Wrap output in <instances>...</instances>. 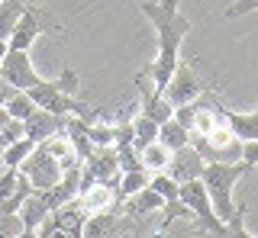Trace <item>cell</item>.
Here are the masks:
<instances>
[{"mask_svg":"<svg viewBox=\"0 0 258 238\" xmlns=\"http://www.w3.org/2000/svg\"><path fill=\"white\" fill-rule=\"evenodd\" d=\"M139 13L152 23L158 39V52L152 58V65L145 68V74L161 90L171 77V71L177 68V61H181V42L187 39L194 23L181 13V0H142Z\"/></svg>","mask_w":258,"mask_h":238,"instance_id":"6da1fadb","label":"cell"},{"mask_svg":"<svg viewBox=\"0 0 258 238\" xmlns=\"http://www.w3.org/2000/svg\"><path fill=\"white\" fill-rule=\"evenodd\" d=\"M245 174H248V168L242 161H207L204 164L200 180H204V187L210 193L213 212L226 222V225H229V222L236 219V212H239V203H232V190H236V184L245 177Z\"/></svg>","mask_w":258,"mask_h":238,"instance_id":"7a4b0ae2","label":"cell"},{"mask_svg":"<svg viewBox=\"0 0 258 238\" xmlns=\"http://www.w3.org/2000/svg\"><path fill=\"white\" fill-rule=\"evenodd\" d=\"M81 87V77L75 74L71 68H64L58 77H52V81H39L36 87H29V97L36 100V106L48 109V113H58V116H71V113H84L87 106H81V100L75 97Z\"/></svg>","mask_w":258,"mask_h":238,"instance_id":"3957f363","label":"cell"},{"mask_svg":"<svg viewBox=\"0 0 258 238\" xmlns=\"http://www.w3.org/2000/svg\"><path fill=\"white\" fill-rule=\"evenodd\" d=\"M190 145L204 155V161H242V142L226 126V119L207 132H190Z\"/></svg>","mask_w":258,"mask_h":238,"instance_id":"277c9868","label":"cell"},{"mask_svg":"<svg viewBox=\"0 0 258 238\" xmlns=\"http://www.w3.org/2000/svg\"><path fill=\"white\" fill-rule=\"evenodd\" d=\"M16 171H20L23 177L29 180L32 190H48V187H55V184L61 180V174H64L61 161H58L52 152H48L42 142H36V148L26 155V161H23Z\"/></svg>","mask_w":258,"mask_h":238,"instance_id":"5b68a950","label":"cell"},{"mask_svg":"<svg viewBox=\"0 0 258 238\" xmlns=\"http://www.w3.org/2000/svg\"><path fill=\"white\" fill-rule=\"evenodd\" d=\"M177 200L190 206V209H194V222H197V225H204L207 232H213V235H229V225H226V222L213 212L210 193H207V187H204V180H200V177H194V180H187V184H181V190H177Z\"/></svg>","mask_w":258,"mask_h":238,"instance_id":"8992f818","label":"cell"},{"mask_svg":"<svg viewBox=\"0 0 258 238\" xmlns=\"http://www.w3.org/2000/svg\"><path fill=\"white\" fill-rule=\"evenodd\" d=\"M48 29H55V33H61V23H55L52 17H48L45 10H39V7H26V13L20 17V23H16V29L10 33V39H7V45L10 49H32L36 45V39L42 36V33H48Z\"/></svg>","mask_w":258,"mask_h":238,"instance_id":"52a82bcc","label":"cell"},{"mask_svg":"<svg viewBox=\"0 0 258 238\" xmlns=\"http://www.w3.org/2000/svg\"><path fill=\"white\" fill-rule=\"evenodd\" d=\"M204 93V81L194 74V68L187 61H177V68L171 71L168 84L161 87V97H165L171 106H184V103H194Z\"/></svg>","mask_w":258,"mask_h":238,"instance_id":"ba28073f","label":"cell"},{"mask_svg":"<svg viewBox=\"0 0 258 238\" xmlns=\"http://www.w3.org/2000/svg\"><path fill=\"white\" fill-rule=\"evenodd\" d=\"M0 74H4L16 90H29V87H36L39 81H42V74L32 68L26 49H7L4 61H0Z\"/></svg>","mask_w":258,"mask_h":238,"instance_id":"9c48e42d","label":"cell"},{"mask_svg":"<svg viewBox=\"0 0 258 238\" xmlns=\"http://www.w3.org/2000/svg\"><path fill=\"white\" fill-rule=\"evenodd\" d=\"M204 155L197 152V148L190 145H184V148H177V152H171V161H168V174L177 180V184H187V180H194V177H200L204 174Z\"/></svg>","mask_w":258,"mask_h":238,"instance_id":"30bf717a","label":"cell"},{"mask_svg":"<svg viewBox=\"0 0 258 238\" xmlns=\"http://www.w3.org/2000/svg\"><path fill=\"white\" fill-rule=\"evenodd\" d=\"M78 200H81V206H84L87 212L116 209V206H119V190L113 184H100V180H94V184H87V187L78 190Z\"/></svg>","mask_w":258,"mask_h":238,"instance_id":"8fae6325","label":"cell"},{"mask_svg":"<svg viewBox=\"0 0 258 238\" xmlns=\"http://www.w3.org/2000/svg\"><path fill=\"white\" fill-rule=\"evenodd\" d=\"M23 126H26V136H29L32 142H45L48 136H55V132H61V129H64V116L48 113V109L36 106V113L23 119Z\"/></svg>","mask_w":258,"mask_h":238,"instance_id":"7c38bea8","label":"cell"},{"mask_svg":"<svg viewBox=\"0 0 258 238\" xmlns=\"http://www.w3.org/2000/svg\"><path fill=\"white\" fill-rule=\"evenodd\" d=\"M161 206H165V200L155 193L152 187H142L139 193H133V196H126V200H119L116 209L119 212H126V216H158L161 212Z\"/></svg>","mask_w":258,"mask_h":238,"instance_id":"4fadbf2b","label":"cell"},{"mask_svg":"<svg viewBox=\"0 0 258 238\" xmlns=\"http://www.w3.org/2000/svg\"><path fill=\"white\" fill-rule=\"evenodd\" d=\"M220 113H223V119H226V126L236 132L239 142H255V139H258V106L248 109V113H242V109H229V106L223 103Z\"/></svg>","mask_w":258,"mask_h":238,"instance_id":"5bb4252c","label":"cell"},{"mask_svg":"<svg viewBox=\"0 0 258 238\" xmlns=\"http://www.w3.org/2000/svg\"><path fill=\"white\" fill-rule=\"evenodd\" d=\"M48 206H45V200H42V193L39 190H32V193L23 200V206H20V219H23V225H26V235H36V228L42 225V219L48 216Z\"/></svg>","mask_w":258,"mask_h":238,"instance_id":"9a60e30c","label":"cell"},{"mask_svg":"<svg viewBox=\"0 0 258 238\" xmlns=\"http://www.w3.org/2000/svg\"><path fill=\"white\" fill-rule=\"evenodd\" d=\"M116 222H119V212H116V209L87 212V219H84V228H81V235H84V238H103V235H116Z\"/></svg>","mask_w":258,"mask_h":238,"instance_id":"2e32d148","label":"cell"},{"mask_svg":"<svg viewBox=\"0 0 258 238\" xmlns=\"http://www.w3.org/2000/svg\"><path fill=\"white\" fill-rule=\"evenodd\" d=\"M158 142L165 148H171V152H177V148H184L190 142V129H187V126H181L171 116V119H165V123L158 126Z\"/></svg>","mask_w":258,"mask_h":238,"instance_id":"e0dca14e","label":"cell"},{"mask_svg":"<svg viewBox=\"0 0 258 238\" xmlns=\"http://www.w3.org/2000/svg\"><path fill=\"white\" fill-rule=\"evenodd\" d=\"M26 7L29 0H0V39H10L20 17L26 13Z\"/></svg>","mask_w":258,"mask_h":238,"instance_id":"ac0fdd59","label":"cell"},{"mask_svg":"<svg viewBox=\"0 0 258 238\" xmlns=\"http://www.w3.org/2000/svg\"><path fill=\"white\" fill-rule=\"evenodd\" d=\"M139 161H142L145 171H165L168 161H171V148H165L155 139V142H149L145 148H139Z\"/></svg>","mask_w":258,"mask_h":238,"instance_id":"d6986e66","label":"cell"},{"mask_svg":"<svg viewBox=\"0 0 258 238\" xmlns=\"http://www.w3.org/2000/svg\"><path fill=\"white\" fill-rule=\"evenodd\" d=\"M149 177H152V171H145V168H133V171H123L119 174V200H126V196H133V193H139L142 187H149Z\"/></svg>","mask_w":258,"mask_h":238,"instance_id":"ffe728a7","label":"cell"},{"mask_svg":"<svg viewBox=\"0 0 258 238\" xmlns=\"http://www.w3.org/2000/svg\"><path fill=\"white\" fill-rule=\"evenodd\" d=\"M155 139H158V123L149 119V116H142V113H136L133 116V145L145 148L149 142H155Z\"/></svg>","mask_w":258,"mask_h":238,"instance_id":"44dd1931","label":"cell"},{"mask_svg":"<svg viewBox=\"0 0 258 238\" xmlns=\"http://www.w3.org/2000/svg\"><path fill=\"white\" fill-rule=\"evenodd\" d=\"M32 148H36V142H32L29 136L16 139L13 145H7V148H4V164H7V168H20V164L26 161V155L32 152Z\"/></svg>","mask_w":258,"mask_h":238,"instance_id":"7402d4cb","label":"cell"},{"mask_svg":"<svg viewBox=\"0 0 258 238\" xmlns=\"http://www.w3.org/2000/svg\"><path fill=\"white\" fill-rule=\"evenodd\" d=\"M149 187L155 190V193L161 196V200H174L177 196V190H181V184L171 177L168 171H152V177H149Z\"/></svg>","mask_w":258,"mask_h":238,"instance_id":"603a6c76","label":"cell"},{"mask_svg":"<svg viewBox=\"0 0 258 238\" xmlns=\"http://www.w3.org/2000/svg\"><path fill=\"white\" fill-rule=\"evenodd\" d=\"M4 106H7V113H10L13 119H26V116L36 113V100H32L26 90H16L13 97L4 103Z\"/></svg>","mask_w":258,"mask_h":238,"instance_id":"cb8c5ba5","label":"cell"},{"mask_svg":"<svg viewBox=\"0 0 258 238\" xmlns=\"http://www.w3.org/2000/svg\"><path fill=\"white\" fill-rule=\"evenodd\" d=\"M20 235H26L20 212H0V238H20Z\"/></svg>","mask_w":258,"mask_h":238,"instance_id":"d4e9b609","label":"cell"},{"mask_svg":"<svg viewBox=\"0 0 258 238\" xmlns=\"http://www.w3.org/2000/svg\"><path fill=\"white\" fill-rule=\"evenodd\" d=\"M23 136H26V126H23V119H10V123L0 129V148L13 145V142L23 139Z\"/></svg>","mask_w":258,"mask_h":238,"instance_id":"484cf974","label":"cell"},{"mask_svg":"<svg viewBox=\"0 0 258 238\" xmlns=\"http://www.w3.org/2000/svg\"><path fill=\"white\" fill-rule=\"evenodd\" d=\"M255 10H258V0H232V4L223 10V17L226 20H239V17H245V13H255Z\"/></svg>","mask_w":258,"mask_h":238,"instance_id":"4316f807","label":"cell"},{"mask_svg":"<svg viewBox=\"0 0 258 238\" xmlns=\"http://www.w3.org/2000/svg\"><path fill=\"white\" fill-rule=\"evenodd\" d=\"M242 164H245L248 171L258 164V139L255 142H242Z\"/></svg>","mask_w":258,"mask_h":238,"instance_id":"83f0119b","label":"cell"},{"mask_svg":"<svg viewBox=\"0 0 258 238\" xmlns=\"http://www.w3.org/2000/svg\"><path fill=\"white\" fill-rule=\"evenodd\" d=\"M13 93H16V87H13L10 81H7V77H4V74H0V106H4V103H7V100H10V97H13Z\"/></svg>","mask_w":258,"mask_h":238,"instance_id":"f1b7e54d","label":"cell"},{"mask_svg":"<svg viewBox=\"0 0 258 238\" xmlns=\"http://www.w3.org/2000/svg\"><path fill=\"white\" fill-rule=\"evenodd\" d=\"M10 119H13V116H10V113H7V106H0V129H4V126H7V123H10Z\"/></svg>","mask_w":258,"mask_h":238,"instance_id":"f546056e","label":"cell"},{"mask_svg":"<svg viewBox=\"0 0 258 238\" xmlns=\"http://www.w3.org/2000/svg\"><path fill=\"white\" fill-rule=\"evenodd\" d=\"M7 49H10V45H7V39H0V61H4V55H7Z\"/></svg>","mask_w":258,"mask_h":238,"instance_id":"4dcf8cb0","label":"cell"}]
</instances>
